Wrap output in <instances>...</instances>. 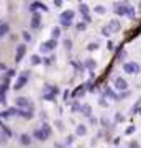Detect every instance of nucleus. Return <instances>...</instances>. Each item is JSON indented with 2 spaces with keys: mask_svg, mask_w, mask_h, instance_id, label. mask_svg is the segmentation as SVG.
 I'll use <instances>...</instances> for the list:
<instances>
[{
  "mask_svg": "<svg viewBox=\"0 0 141 148\" xmlns=\"http://www.w3.org/2000/svg\"><path fill=\"white\" fill-rule=\"evenodd\" d=\"M123 69H125V73H135V74H138L139 73V66L138 64H135V63H126V64H123Z\"/></svg>",
  "mask_w": 141,
  "mask_h": 148,
  "instance_id": "nucleus-1",
  "label": "nucleus"
},
{
  "mask_svg": "<svg viewBox=\"0 0 141 148\" xmlns=\"http://www.w3.org/2000/svg\"><path fill=\"white\" fill-rule=\"evenodd\" d=\"M28 74H30L28 71H25V73H21L20 79L16 81V84H15V89H16V91H18V89H21V87H23L25 84H26V81H28Z\"/></svg>",
  "mask_w": 141,
  "mask_h": 148,
  "instance_id": "nucleus-2",
  "label": "nucleus"
},
{
  "mask_svg": "<svg viewBox=\"0 0 141 148\" xmlns=\"http://www.w3.org/2000/svg\"><path fill=\"white\" fill-rule=\"evenodd\" d=\"M25 53H26V46H25V44H20V46L16 48V54H15V61H16V63H20V61H21V58L25 56Z\"/></svg>",
  "mask_w": 141,
  "mask_h": 148,
  "instance_id": "nucleus-3",
  "label": "nucleus"
},
{
  "mask_svg": "<svg viewBox=\"0 0 141 148\" xmlns=\"http://www.w3.org/2000/svg\"><path fill=\"white\" fill-rule=\"evenodd\" d=\"M115 87L118 91H126V87H128V84H126V81L123 77H117L115 79Z\"/></svg>",
  "mask_w": 141,
  "mask_h": 148,
  "instance_id": "nucleus-4",
  "label": "nucleus"
},
{
  "mask_svg": "<svg viewBox=\"0 0 141 148\" xmlns=\"http://www.w3.org/2000/svg\"><path fill=\"white\" fill-rule=\"evenodd\" d=\"M54 48H56V40H49V41L41 44V51H49V49H54Z\"/></svg>",
  "mask_w": 141,
  "mask_h": 148,
  "instance_id": "nucleus-5",
  "label": "nucleus"
},
{
  "mask_svg": "<svg viewBox=\"0 0 141 148\" xmlns=\"http://www.w3.org/2000/svg\"><path fill=\"white\" fill-rule=\"evenodd\" d=\"M74 15H76V13H74L72 10H67V12L61 13V20H64V21H70V20L74 18Z\"/></svg>",
  "mask_w": 141,
  "mask_h": 148,
  "instance_id": "nucleus-6",
  "label": "nucleus"
},
{
  "mask_svg": "<svg viewBox=\"0 0 141 148\" xmlns=\"http://www.w3.org/2000/svg\"><path fill=\"white\" fill-rule=\"evenodd\" d=\"M39 23H41V15H39V13H34L33 18H31V28H38Z\"/></svg>",
  "mask_w": 141,
  "mask_h": 148,
  "instance_id": "nucleus-7",
  "label": "nucleus"
},
{
  "mask_svg": "<svg viewBox=\"0 0 141 148\" xmlns=\"http://www.w3.org/2000/svg\"><path fill=\"white\" fill-rule=\"evenodd\" d=\"M126 10H128L126 5H121V3L115 5V13H118V15H126Z\"/></svg>",
  "mask_w": 141,
  "mask_h": 148,
  "instance_id": "nucleus-8",
  "label": "nucleus"
},
{
  "mask_svg": "<svg viewBox=\"0 0 141 148\" xmlns=\"http://www.w3.org/2000/svg\"><path fill=\"white\" fill-rule=\"evenodd\" d=\"M81 112H82V115H85V117H90V114H92V107H90L89 104H85V105L81 107Z\"/></svg>",
  "mask_w": 141,
  "mask_h": 148,
  "instance_id": "nucleus-9",
  "label": "nucleus"
},
{
  "mask_svg": "<svg viewBox=\"0 0 141 148\" xmlns=\"http://www.w3.org/2000/svg\"><path fill=\"white\" fill-rule=\"evenodd\" d=\"M16 105H18V107H28L30 102H28V99H26V97H18V99H16Z\"/></svg>",
  "mask_w": 141,
  "mask_h": 148,
  "instance_id": "nucleus-10",
  "label": "nucleus"
},
{
  "mask_svg": "<svg viewBox=\"0 0 141 148\" xmlns=\"http://www.w3.org/2000/svg\"><path fill=\"white\" fill-rule=\"evenodd\" d=\"M5 92H7V84H3V86H0V102L2 104H5Z\"/></svg>",
  "mask_w": 141,
  "mask_h": 148,
  "instance_id": "nucleus-11",
  "label": "nucleus"
},
{
  "mask_svg": "<svg viewBox=\"0 0 141 148\" xmlns=\"http://www.w3.org/2000/svg\"><path fill=\"white\" fill-rule=\"evenodd\" d=\"M84 94H85V89H84V86H81L79 89H76V91L72 92V96H74V97H82Z\"/></svg>",
  "mask_w": 141,
  "mask_h": 148,
  "instance_id": "nucleus-12",
  "label": "nucleus"
},
{
  "mask_svg": "<svg viewBox=\"0 0 141 148\" xmlns=\"http://www.w3.org/2000/svg\"><path fill=\"white\" fill-rule=\"evenodd\" d=\"M33 135H34V137H36V138H38V140H41V142H45V140H46V138H48V137L45 135V133H43V132H41V130H34V133H33Z\"/></svg>",
  "mask_w": 141,
  "mask_h": 148,
  "instance_id": "nucleus-13",
  "label": "nucleus"
},
{
  "mask_svg": "<svg viewBox=\"0 0 141 148\" xmlns=\"http://www.w3.org/2000/svg\"><path fill=\"white\" fill-rule=\"evenodd\" d=\"M8 30H10V26L7 23H0V36H3V35L8 33Z\"/></svg>",
  "mask_w": 141,
  "mask_h": 148,
  "instance_id": "nucleus-14",
  "label": "nucleus"
},
{
  "mask_svg": "<svg viewBox=\"0 0 141 148\" xmlns=\"http://www.w3.org/2000/svg\"><path fill=\"white\" fill-rule=\"evenodd\" d=\"M108 30H112V31H118V30H120V23H118V21H112V23L108 25Z\"/></svg>",
  "mask_w": 141,
  "mask_h": 148,
  "instance_id": "nucleus-15",
  "label": "nucleus"
},
{
  "mask_svg": "<svg viewBox=\"0 0 141 148\" xmlns=\"http://www.w3.org/2000/svg\"><path fill=\"white\" fill-rule=\"evenodd\" d=\"M85 132H87V128H85V125H79V127H77V130H76V133H77V135H85Z\"/></svg>",
  "mask_w": 141,
  "mask_h": 148,
  "instance_id": "nucleus-16",
  "label": "nucleus"
},
{
  "mask_svg": "<svg viewBox=\"0 0 141 148\" xmlns=\"http://www.w3.org/2000/svg\"><path fill=\"white\" fill-rule=\"evenodd\" d=\"M41 132L45 133L46 137H49V135H51V128H49V125H48V123H45V125H43V128H41Z\"/></svg>",
  "mask_w": 141,
  "mask_h": 148,
  "instance_id": "nucleus-17",
  "label": "nucleus"
},
{
  "mask_svg": "<svg viewBox=\"0 0 141 148\" xmlns=\"http://www.w3.org/2000/svg\"><path fill=\"white\" fill-rule=\"evenodd\" d=\"M20 140H21V143H23V145H30V143H31V138H30L28 135H21Z\"/></svg>",
  "mask_w": 141,
  "mask_h": 148,
  "instance_id": "nucleus-18",
  "label": "nucleus"
},
{
  "mask_svg": "<svg viewBox=\"0 0 141 148\" xmlns=\"http://www.w3.org/2000/svg\"><path fill=\"white\" fill-rule=\"evenodd\" d=\"M39 63H41V58H39V56H36V54H34V56H31V64H33V66L39 64Z\"/></svg>",
  "mask_w": 141,
  "mask_h": 148,
  "instance_id": "nucleus-19",
  "label": "nucleus"
},
{
  "mask_svg": "<svg viewBox=\"0 0 141 148\" xmlns=\"http://www.w3.org/2000/svg\"><path fill=\"white\" fill-rule=\"evenodd\" d=\"M85 66H87V68H89V69H94L95 66H97V64H95V61H94V59H87Z\"/></svg>",
  "mask_w": 141,
  "mask_h": 148,
  "instance_id": "nucleus-20",
  "label": "nucleus"
},
{
  "mask_svg": "<svg viewBox=\"0 0 141 148\" xmlns=\"http://www.w3.org/2000/svg\"><path fill=\"white\" fill-rule=\"evenodd\" d=\"M59 35H61V30L59 28H52V40L59 38Z\"/></svg>",
  "mask_w": 141,
  "mask_h": 148,
  "instance_id": "nucleus-21",
  "label": "nucleus"
},
{
  "mask_svg": "<svg viewBox=\"0 0 141 148\" xmlns=\"http://www.w3.org/2000/svg\"><path fill=\"white\" fill-rule=\"evenodd\" d=\"M79 10H81L84 15H87V12H89V8H87V5H84V3H81V5H79Z\"/></svg>",
  "mask_w": 141,
  "mask_h": 148,
  "instance_id": "nucleus-22",
  "label": "nucleus"
},
{
  "mask_svg": "<svg viewBox=\"0 0 141 148\" xmlns=\"http://www.w3.org/2000/svg\"><path fill=\"white\" fill-rule=\"evenodd\" d=\"M99 48V44L97 43H92V44H89V46H87V49H89V51H94V49H97Z\"/></svg>",
  "mask_w": 141,
  "mask_h": 148,
  "instance_id": "nucleus-23",
  "label": "nucleus"
},
{
  "mask_svg": "<svg viewBox=\"0 0 141 148\" xmlns=\"http://www.w3.org/2000/svg\"><path fill=\"white\" fill-rule=\"evenodd\" d=\"M70 46H72L70 40H64V48H66V49H70Z\"/></svg>",
  "mask_w": 141,
  "mask_h": 148,
  "instance_id": "nucleus-24",
  "label": "nucleus"
},
{
  "mask_svg": "<svg viewBox=\"0 0 141 148\" xmlns=\"http://www.w3.org/2000/svg\"><path fill=\"white\" fill-rule=\"evenodd\" d=\"M126 15H128V17H131V18L135 17V12H133V8H131V7H128V10H126Z\"/></svg>",
  "mask_w": 141,
  "mask_h": 148,
  "instance_id": "nucleus-25",
  "label": "nucleus"
},
{
  "mask_svg": "<svg viewBox=\"0 0 141 148\" xmlns=\"http://www.w3.org/2000/svg\"><path fill=\"white\" fill-rule=\"evenodd\" d=\"M79 109H81L79 102H74V104H72V112H76V110H79Z\"/></svg>",
  "mask_w": 141,
  "mask_h": 148,
  "instance_id": "nucleus-26",
  "label": "nucleus"
},
{
  "mask_svg": "<svg viewBox=\"0 0 141 148\" xmlns=\"http://www.w3.org/2000/svg\"><path fill=\"white\" fill-rule=\"evenodd\" d=\"M95 12H97V13H105V8L99 5V7H95Z\"/></svg>",
  "mask_w": 141,
  "mask_h": 148,
  "instance_id": "nucleus-27",
  "label": "nucleus"
},
{
  "mask_svg": "<svg viewBox=\"0 0 141 148\" xmlns=\"http://www.w3.org/2000/svg\"><path fill=\"white\" fill-rule=\"evenodd\" d=\"M23 38H25V41H31V36H30V33H23Z\"/></svg>",
  "mask_w": 141,
  "mask_h": 148,
  "instance_id": "nucleus-28",
  "label": "nucleus"
},
{
  "mask_svg": "<svg viewBox=\"0 0 141 148\" xmlns=\"http://www.w3.org/2000/svg\"><path fill=\"white\" fill-rule=\"evenodd\" d=\"M76 28H77L79 31H82V30H85V23H79V25L76 26Z\"/></svg>",
  "mask_w": 141,
  "mask_h": 148,
  "instance_id": "nucleus-29",
  "label": "nucleus"
},
{
  "mask_svg": "<svg viewBox=\"0 0 141 148\" xmlns=\"http://www.w3.org/2000/svg\"><path fill=\"white\" fill-rule=\"evenodd\" d=\"M61 25H63L64 28H67V26H70V21H64V20H61Z\"/></svg>",
  "mask_w": 141,
  "mask_h": 148,
  "instance_id": "nucleus-30",
  "label": "nucleus"
},
{
  "mask_svg": "<svg viewBox=\"0 0 141 148\" xmlns=\"http://www.w3.org/2000/svg\"><path fill=\"white\" fill-rule=\"evenodd\" d=\"M130 148H139L138 142H131V143H130Z\"/></svg>",
  "mask_w": 141,
  "mask_h": 148,
  "instance_id": "nucleus-31",
  "label": "nucleus"
},
{
  "mask_svg": "<svg viewBox=\"0 0 141 148\" xmlns=\"http://www.w3.org/2000/svg\"><path fill=\"white\" fill-rule=\"evenodd\" d=\"M45 99L46 100H54V96H52V94H48V96H45Z\"/></svg>",
  "mask_w": 141,
  "mask_h": 148,
  "instance_id": "nucleus-32",
  "label": "nucleus"
},
{
  "mask_svg": "<svg viewBox=\"0 0 141 148\" xmlns=\"http://www.w3.org/2000/svg\"><path fill=\"white\" fill-rule=\"evenodd\" d=\"M72 142H74V137H72V135H70V137H67V140H66V143H67V145H70Z\"/></svg>",
  "mask_w": 141,
  "mask_h": 148,
  "instance_id": "nucleus-33",
  "label": "nucleus"
},
{
  "mask_svg": "<svg viewBox=\"0 0 141 148\" xmlns=\"http://www.w3.org/2000/svg\"><path fill=\"white\" fill-rule=\"evenodd\" d=\"M102 31H103V35H105V36H108V33H110V30H108V26H105V28H103Z\"/></svg>",
  "mask_w": 141,
  "mask_h": 148,
  "instance_id": "nucleus-34",
  "label": "nucleus"
},
{
  "mask_svg": "<svg viewBox=\"0 0 141 148\" xmlns=\"http://www.w3.org/2000/svg\"><path fill=\"white\" fill-rule=\"evenodd\" d=\"M135 132V127H128V128H126V133H128V135H130V133H133Z\"/></svg>",
  "mask_w": 141,
  "mask_h": 148,
  "instance_id": "nucleus-35",
  "label": "nucleus"
},
{
  "mask_svg": "<svg viewBox=\"0 0 141 148\" xmlns=\"http://www.w3.org/2000/svg\"><path fill=\"white\" fill-rule=\"evenodd\" d=\"M84 20H85V23H90V21H92L89 15H84Z\"/></svg>",
  "mask_w": 141,
  "mask_h": 148,
  "instance_id": "nucleus-36",
  "label": "nucleus"
},
{
  "mask_svg": "<svg viewBox=\"0 0 141 148\" xmlns=\"http://www.w3.org/2000/svg\"><path fill=\"white\" fill-rule=\"evenodd\" d=\"M118 58H120V59L123 61V59H125V58H126V53H125V51H123V53H120V56H118Z\"/></svg>",
  "mask_w": 141,
  "mask_h": 148,
  "instance_id": "nucleus-37",
  "label": "nucleus"
}]
</instances>
